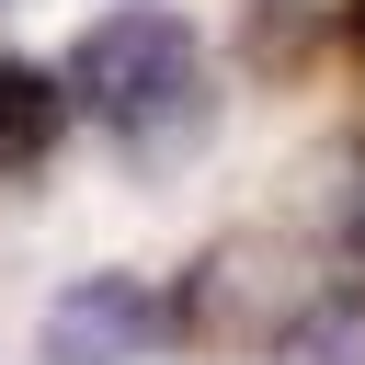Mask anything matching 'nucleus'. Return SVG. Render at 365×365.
Segmentation results:
<instances>
[{
	"instance_id": "obj_5",
	"label": "nucleus",
	"mask_w": 365,
	"mask_h": 365,
	"mask_svg": "<svg viewBox=\"0 0 365 365\" xmlns=\"http://www.w3.org/2000/svg\"><path fill=\"white\" fill-rule=\"evenodd\" d=\"M342 251H354V274H365V194H354V217H342Z\"/></svg>"
},
{
	"instance_id": "obj_6",
	"label": "nucleus",
	"mask_w": 365,
	"mask_h": 365,
	"mask_svg": "<svg viewBox=\"0 0 365 365\" xmlns=\"http://www.w3.org/2000/svg\"><path fill=\"white\" fill-rule=\"evenodd\" d=\"M342 23H354V46H365V0H354V11H342Z\"/></svg>"
},
{
	"instance_id": "obj_1",
	"label": "nucleus",
	"mask_w": 365,
	"mask_h": 365,
	"mask_svg": "<svg viewBox=\"0 0 365 365\" xmlns=\"http://www.w3.org/2000/svg\"><path fill=\"white\" fill-rule=\"evenodd\" d=\"M68 103H91L103 125H125L137 148H160L171 125L194 137V34H182V11H160V0L103 11L68 46Z\"/></svg>"
},
{
	"instance_id": "obj_2",
	"label": "nucleus",
	"mask_w": 365,
	"mask_h": 365,
	"mask_svg": "<svg viewBox=\"0 0 365 365\" xmlns=\"http://www.w3.org/2000/svg\"><path fill=\"white\" fill-rule=\"evenodd\" d=\"M160 342H171V297H148L137 274H80L34 319V354L46 365H148Z\"/></svg>"
},
{
	"instance_id": "obj_4",
	"label": "nucleus",
	"mask_w": 365,
	"mask_h": 365,
	"mask_svg": "<svg viewBox=\"0 0 365 365\" xmlns=\"http://www.w3.org/2000/svg\"><path fill=\"white\" fill-rule=\"evenodd\" d=\"M297 46H308L297 11H251V57H297Z\"/></svg>"
},
{
	"instance_id": "obj_3",
	"label": "nucleus",
	"mask_w": 365,
	"mask_h": 365,
	"mask_svg": "<svg viewBox=\"0 0 365 365\" xmlns=\"http://www.w3.org/2000/svg\"><path fill=\"white\" fill-rule=\"evenodd\" d=\"M57 125H68V91H57L46 68H23V57H0V182L34 171V160L57 148Z\"/></svg>"
}]
</instances>
